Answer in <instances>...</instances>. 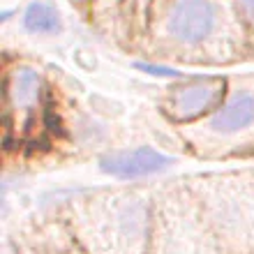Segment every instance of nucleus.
Returning a JSON list of instances; mask_svg holds the SVG:
<instances>
[{"instance_id":"nucleus-1","label":"nucleus","mask_w":254,"mask_h":254,"mask_svg":"<svg viewBox=\"0 0 254 254\" xmlns=\"http://www.w3.org/2000/svg\"><path fill=\"white\" fill-rule=\"evenodd\" d=\"M146 254H254V183L229 171L160 188Z\"/></svg>"},{"instance_id":"nucleus-2","label":"nucleus","mask_w":254,"mask_h":254,"mask_svg":"<svg viewBox=\"0 0 254 254\" xmlns=\"http://www.w3.org/2000/svg\"><path fill=\"white\" fill-rule=\"evenodd\" d=\"M69 227L83 254H146L153 196L139 190H104L69 201Z\"/></svg>"},{"instance_id":"nucleus-3","label":"nucleus","mask_w":254,"mask_h":254,"mask_svg":"<svg viewBox=\"0 0 254 254\" xmlns=\"http://www.w3.org/2000/svg\"><path fill=\"white\" fill-rule=\"evenodd\" d=\"M231 35V12L222 0H169L162 16V37L183 51L215 54Z\"/></svg>"},{"instance_id":"nucleus-4","label":"nucleus","mask_w":254,"mask_h":254,"mask_svg":"<svg viewBox=\"0 0 254 254\" xmlns=\"http://www.w3.org/2000/svg\"><path fill=\"white\" fill-rule=\"evenodd\" d=\"M227 81L224 79H194L181 86L169 88L164 97V111L169 118L178 123L196 121L201 116H213L222 107V102L227 100Z\"/></svg>"},{"instance_id":"nucleus-5","label":"nucleus","mask_w":254,"mask_h":254,"mask_svg":"<svg viewBox=\"0 0 254 254\" xmlns=\"http://www.w3.org/2000/svg\"><path fill=\"white\" fill-rule=\"evenodd\" d=\"M171 162L174 160L162 155L160 150L141 146V148H129V150L109 153L107 157H102L100 169L111 178H118V181H136V178L160 174V171L171 167Z\"/></svg>"},{"instance_id":"nucleus-6","label":"nucleus","mask_w":254,"mask_h":254,"mask_svg":"<svg viewBox=\"0 0 254 254\" xmlns=\"http://www.w3.org/2000/svg\"><path fill=\"white\" fill-rule=\"evenodd\" d=\"M254 123V95L234 93L210 116L208 127L215 134H238Z\"/></svg>"},{"instance_id":"nucleus-7","label":"nucleus","mask_w":254,"mask_h":254,"mask_svg":"<svg viewBox=\"0 0 254 254\" xmlns=\"http://www.w3.org/2000/svg\"><path fill=\"white\" fill-rule=\"evenodd\" d=\"M23 28L37 37H54L63 33V16L47 0H33L23 12Z\"/></svg>"},{"instance_id":"nucleus-8","label":"nucleus","mask_w":254,"mask_h":254,"mask_svg":"<svg viewBox=\"0 0 254 254\" xmlns=\"http://www.w3.org/2000/svg\"><path fill=\"white\" fill-rule=\"evenodd\" d=\"M234 5H236V14L248 26L254 28V0H234Z\"/></svg>"},{"instance_id":"nucleus-9","label":"nucleus","mask_w":254,"mask_h":254,"mask_svg":"<svg viewBox=\"0 0 254 254\" xmlns=\"http://www.w3.org/2000/svg\"><path fill=\"white\" fill-rule=\"evenodd\" d=\"M69 254H83V252H76V250H74V252H69Z\"/></svg>"}]
</instances>
